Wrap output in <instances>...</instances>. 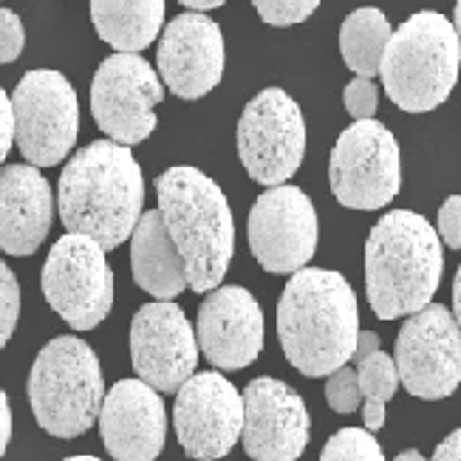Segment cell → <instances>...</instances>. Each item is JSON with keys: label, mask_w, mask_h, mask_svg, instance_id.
<instances>
[{"label": "cell", "mask_w": 461, "mask_h": 461, "mask_svg": "<svg viewBox=\"0 0 461 461\" xmlns=\"http://www.w3.org/2000/svg\"><path fill=\"white\" fill-rule=\"evenodd\" d=\"M145 176L128 150L113 139H99L77 150L57 185L63 227L94 238L105 252L128 240L142 218Z\"/></svg>", "instance_id": "6da1fadb"}, {"label": "cell", "mask_w": 461, "mask_h": 461, "mask_svg": "<svg viewBox=\"0 0 461 461\" xmlns=\"http://www.w3.org/2000/svg\"><path fill=\"white\" fill-rule=\"evenodd\" d=\"M359 337L357 294L331 269H300L277 300V339L303 376H329L351 363Z\"/></svg>", "instance_id": "7a4b0ae2"}, {"label": "cell", "mask_w": 461, "mask_h": 461, "mask_svg": "<svg viewBox=\"0 0 461 461\" xmlns=\"http://www.w3.org/2000/svg\"><path fill=\"white\" fill-rule=\"evenodd\" d=\"M442 238L428 218L393 210L371 227L366 240V292L379 320L425 309L442 280Z\"/></svg>", "instance_id": "3957f363"}, {"label": "cell", "mask_w": 461, "mask_h": 461, "mask_svg": "<svg viewBox=\"0 0 461 461\" xmlns=\"http://www.w3.org/2000/svg\"><path fill=\"white\" fill-rule=\"evenodd\" d=\"M156 195L190 289H218L235 252V221L224 190L207 173L178 165L156 178Z\"/></svg>", "instance_id": "277c9868"}, {"label": "cell", "mask_w": 461, "mask_h": 461, "mask_svg": "<svg viewBox=\"0 0 461 461\" xmlns=\"http://www.w3.org/2000/svg\"><path fill=\"white\" fill-rule=\"evenodd\" d=\"M458 68L461 46L456 26L438 12H416L391 34L379 77L396 108L425 113L453 94Z\"/></svg>", "instance_id": "5b68a950"}, {"label": "cell", "mask_w": 461, "mask_h": 461, "mask_svg": "<svg viewBox=\"0 0 461 461\" xmlns=\"http://www.w3.org/2000/svg\"><path fill=\"white\" fill-rule=\"evenodd\" d=\"M29 405L49 436L77 438L99 422L105 379L94 348L74 334L54 337L29 371Z\"/></svg>", "instance_id": "8992f818"}, {"label": "cell", "mask_w": 461, "mask_h": 461, "mask_svg": "<svg viewBox=\"0 0 461 461\" xmlns=\"http://www.w3.org/2000/svg\"><path fill=\"white\" fill-rule=\"evenodd\" d=\"M329 182L337 202L348 210L391 204L402 185V158L393 133L376 119H357L331 150Z\"/></svg>", "instance_id": "52a82bcc"}, {"label": "cell", "mask_w": 461, "mask_h": 461, "mask_svg": "<svg viewBox=\"0 0 461 461\" xmlns=\"http://www.w3.org/2000/svg\"><path fill=\"white\" fill-rule=\"evenodd\" d=\"M43 294L74 331H91L111 314L113 272L105 249L88 235L68 232L51 247L43 264Z\"/></svg>", "instance_id": "ba28073f"}, {"label": "cell", "mask_w": 461, "mask_h": 461, "mask_svg": "<svg viewBox=\"0 0 461 461\" xmlns=\"http://www.w3.org/2000/svg\"><path fill=\"white\" fill-rule=\"evenodd\" d=\"M306 153V122L300 105L280 91L255 94L238 119V158L252 182L286 185Z\"/></svg>", "instance_id": "9c48e42d"}, {"label": "cell", "mask_w": 461, "mask_h": 461, "mask_svg": "<svg viewBox=\"0 0 461 461\" xmlns=\"http://www.w3.org/2000/svg\"><path fill=\"white\" fill-rule=\"evenodd\" d=\"M14 142L34 167H54L74 150L79 103L59 71H29L12 94Z\"/></svg>", "instance_id": "30bf717a"}, {"label": "cell", "mask_w": 461, "mask_h": 461, "mask_svg": "<svg viewBox=\"0 0 461 461\" xmlns=\"http://www.w3.org/2000/svg\"><path fill=\"white\" fill-rule=\"evenodd\" d=\"M393 363L399 383L416 399H447L461 385V326L450 309L428 303L399 329Z\"/></svg>", "instance_id": "8fae6325"}, {"label": "cell", "mask_w": 461, "mask_h": 461, "mask_svg": "<svg viewBox=\"0 0 461 461\" xmlns=\"http://www.w3.org/2000/svg\"><path fill=\"white\" fill-rule=\"evenodd\" d=\"M162 99V79L139 54H111L91 79L94 122L108 139L128 148L156 131V105Z\"/></svg>", "instance_id": "7c38bea8"}, {"label": "cell", "mask_w": 461, "mask_h": 461, "mask_svg": "<svg viewBox=\"0 0 461 461\" xmlns=\"http://www.w3.org/2000/svg\"><path fill=\"white\" fill-rule=\"evenodd\" d=\"M173 425L182 450L195 461L230 456L244 430V393L218 371L193 374L178 388Z\"/></svg>", "instance_id": "4fadbf2b"}, {"label": "cell", "mask_w": 461, "mask_h": 461, "mask_svg": "<svg viewBox=\"0 0 461 461\" xmlns=\"http://www.w3.org/2000/svg\"><path fill=\"white\" fill-rule=\"evenodd\" d=\"M249 249L272 275L306 269L317 252V212L312 198L292 185L269 187L249 212Z\"/></svg>", "instance_id": "5bb4252c"}, {"label": "cell", "mask_w": 461, "mask_h": 461, "mask_svg": "<svg viewBox=\"0 0 461 461\" xmlns=\"http://www.w3.org/2000/svg\"><path fill=\"white\" fill-rule=\"evenodd\" d=\"M198 337L173 300L145 303L131 323V363L158 393H178L198 366Z\"/></svg>", "instance_id": "9a60e30c"}, {"label": "cell", "mask_w": 461, "mask_h": 461, "mask_svg": "<svg viewBox=\"0 0 461 461\" xmlns=\"http://www.w3.org/2000/svg\"><path fill=\"white\" fill-rule=\"evenodd\" d=\"M312 438L309 408L294 388L258 376L244 388L240 442L252 461H297Z\"/></svg>", "instance_id": "2e32d148"}, {"label": "cell", "mask_w": 461, "mask_h": 461, "mask_svg": "<svg viewBox=\"0 0 461 461\" xmlns=\"http://www.w3.org/2000/svg\"><path fill=\"white\" fill-rule=\"evenodd\" d=\"M224 34L212 17L185 12L162 32L156 51L158 77L178 99H202L224 77Z\"/></svg>", "instance_id": "e0dca14e"}, {"label": "cell", "mask_w": 461, "mask_h": 461, "mask_svg": "<svg viewBox=\"0 0 461 461\" xmlns=\"http://www.w3.org/2000/svg\"><path fill=\"white\" fill-rule=\"evenodd\" d=\"M195 337L218 371H240L264 351V312L244 286H218L198 309Z\"/></svg>", "instance_id": "ac0fdd59"}, {"label": "cell", "mask_w": 461, "mask_h": 461, "mask_svg": "<svg viewBox=\"0 0 461 461\" xmlns=\"http://www.w3.org/2000/svg\"><path fill=\"white\" fill-rule=\"evenodd\" d=\"M99 436L116 461H156L165 450V402L145 379H119L99 411Z\"/></svg>", "instance_id": "d6986e66"}, {"label": "cell", "mask_w": 461, "mask_h": 461, "mask_svg": "<svg viewBox=\"0 0 461 461\" xmlns=\"http://www.w3.org/2000/svg\"><path fill=\"white\" fill-rule=\"evenodd\" d=\"M54 221V195L34 165L0 170V249L26 258L40 249Z\"/></svg>", "instance_id": "ffe728a7"}, {"label": "cell", "mask_w": 461, "mask_h": 461, "mask_svg": "<svg viewBox=\"0 0 461 461\" xmlns=\"http://www.w3.org/2000/svg\"><path fill=\"white\" fill-rule=\"evenodd\" d=\"M131 269L136 286L156 300H176L185 289H190L185 260L178 255L158 210L142 212L131 235Z\"/></svg>", "instance_id": "44dd1931"}, {"label": "cell", "mask_w": 461, "mask_h": 461, "mask_svg": "<svg viewBox=\"0 0 461 461\" xmlns=\"http://www.w3.org/2000/svg\"><path fill=\"white\" fill-rule=\"evenodd\" d=\"M91 23L116 51L148 49L165 26V0H91Z\"/></svg>", "instance_id": "7402d4cb"}, {"label": "cell", "mask_w": 461, "mask_h": 461, "mask_svg": "<svg viewBox=\"0 0 461 461\" xmlns=\"http://www.w3.org/2000/svg\"><path fill=\"white\" fill-rule=\"evenodd\" d=\"M391 23L388 17L374 9H357L343 20V29H339V51H343L346 66L357 77H374L379 74L383 66V54L388 49L391 40Z\"/></svg>", "instance_id": "603a6c76"}, {"label": "cell", "mask_w": 461, "mask_h": 461, "mask_svg": "<svg viewBox=\"0 0 461 461\" xmlns=\"http://www.w3.org/2000/svg\"><path fill=\"white\" fill-rule=\"evenodd\" d=\"M359 391H363V422L366 430H379L385 425V405L399 388V371L393 357L376 351L357 366Z\"/></svg>", "instance_id": "cb8c5ba5"}, {"label": "cell", "mask_w": 461, "mask_h": 461, "mask_svg": "<svg viewBox=\"0 0 461 461\" xmlns=\"http://www.w3.org/2000/svg\"><path fill=\"white\" fill-rule=\"evenodd\" d=\"M320 461H385V453L371 430L343 428L326 442Z\"/></svg>", "instance_id": "d4e9b609"}, {"label": "cell", "mask_w": 461, "mask_h": 461, "mask_svg": "<svg viewBox=\"0 0 461 461\" xmlns=\"http://www.w3.org/2000/svg\"><path fill=\"white\" fill-rule=\"evenodd\" d=\"M326 402L337 413H354L363 405V391H359V376L357 368L343 366L326 379Z\"/></svg>", "instance_id": "484cf974"}, {"label": "cell", "mask_w": 461, "mask_h": 461, "mask_svg": "<svg viewBox=\"0 0 461 461\" xmlns=\"http://www.w3.org/2000/svg\"><path fill=\"white\" fill-rule=\"evenodd\" d=\"M252 6L269 26H297L317 12L320 0H252Z\"/></svg>", "instance_id": "4316f807"}, {"label": "cell", "mask_w": 461, "mask_h": 461, "mask_svg": "<svg viewBox=\"0 0 461 461\" xmlns=\"http://www.w3.org/2000/svg\"><path fill=\"white\" fill-rule=\"evenodd\" d=\"M20 317V284L9 264L0 260V348H6Z\"/></svg>", "instance_id": "83f0119b"}, {"label": "cell", "mask_w": 461, "mask_h": 461, "mask_svg": "<svg viewBox=\"0 0 461 461\" xmlns=\"http://www.w3.org/2000/svg\"><path fill=\"white\" fill-rule=\"evenodd\" d=\"M343 99H346V111L354 119H374V113L379 108V88L368 77H357L346 86Z\"/></svg>", "instance_id": "f1b7e54d"}, {"label": "cell", "mask_w": 461, "mask_h": 461, "mask_svg": "<svg viewBox=\"0 0 461 461\" xmlns=\"http://www.w3.org/2000/svg\"><path fill=\"white\" fill-rule=\"evenodd\" d=\"M26 46V29L12 9H0V66L14 63Z\"/></svg>", "instance_id": "f546056e"}, {"label": "cell", "mask_w": 461, "mask_h": 461, "mask_svg": "<svg viewBox=\"0 0 461 461\" xmlns=\"http://www.w3.org/2000/svg\"><path fill=\"white\" fill-rule=\"evenodd\" d=\"M438 238L450 249H461V195H450L438 210Z\"/></svg>", "instance_id": "4dcf8cb0"}, {"label": "cell", "mask_w": 461, "mask_h": 461, "mask_svg": "<svg viewBox=\"0 0 461 461\" xmlns=\"http://www.w3.org/2000/svg\"><path fill=\"white\" fill-rule=\"evenodd\" d=\"M12 145H14V108H12V96L0 88V165L6 162Z\"/></svg>", "instance_id": "1f68e13d"}, {"label": "cell", "mask_w": 461, "mask_h": 461, "mask_svg": "<svg viewBox=\"0 0 461 461\" xmlns=\"http://www.w3.org/2000/svg\"><path fill=\"white\" fill-rule=\"evenodd\" d=\"M9 442H12V408H9V396L0 388V458H4Z\"/></svg>", "instance_id": "d6a6232c"}, {"label": "cell", "mask_w": 461, "mask_h": 461, "mask_svg": "<svg viewBox=\"0 0 461 461\" xmlns=\"http://www.w3.org/2000/svg\"><path fill=\"white\" fill-rule=\"evenodd\" d=\"M430 461H461V428L453 430L445 442L436 447Z\"/></svg>", "instance_id": "836d02e7"}, {"label": "cell", "mask_w": 461, "mask_h": 461, "mask_svg": "<svg viewBox=\"0 0 461 461\" xmlns=\"http://www.w3.org/2000/svg\"><path fill=\"white\" fill-rule=\"evenodd\" d=\"M379 351V337L374 334V331H359V337H357V348H354V357H351V363H354V368L363 363V359H368L371 354H376Z\"/></svg>", "instance_id": "e575fe53"}, {"label": "cell", "mask_w": 461, "mask_h": 461, "mask_svg": "<svg viewBox=\"0 0 461 461\" xmlns=\"http://www.w3.org/2000/svg\"><path fill=\"white\" fill-rule=\"evenodd\" d=\"M182 6H187L190 12H210V9H218L224 6L227 0H178Z\"/></svg>", "instance_id": "d590c367"}, {"label": "cell", "mask_w": 461, "mask_h": 461, "mask_svg": "<svg viewBox=\"0 0 461 461\" xmlns=\"http://www.w3.org/2000/svg\"><path fill=\"white\" fill-rule=\"evenodd\" d=\"M453 314H456L458 326H461V267H458L456 280H453Z\"/></svg>", "instance_id": "8d00e7d4"}, {"label": "cell", "mask_w": 461, "mask_h": 461, "mask_svg": "<svg viewBox=\"0 0 461 461\" xmlns=\"http://www.w3.org/2000/svg\"><path fill=\"white\" fill-rule=\"evenodd\" d=\"M393 461H428V458L419 453V450H405V453H399Z\"/></svg>", "instance_id": "74e56055"}, {"label": "cell", "mask_w": 461, "mask_h": 461, "mask_svg": "<svg viewBox=\"0 0 461 461\" xmlns=\"http://www.w3.org/2000/svg\"><path fill=\"white\" fill-rule=\"evenodd\" d=\"M453 26L458 34V46H461V0H456V14H453Z\"/></svg>", "instance_id": "f35d334b"}, {"label": "cell", "mask_w": 461, "mask_h": 461, "mask_svg": "<svg viewBox=\"0 0 461 461\" xmlns=\"http://www.w3.org/2000/svg\"><path fill=\"white\" fill-rule=\"evenodd\" d=\"M66 461H99V458H94V456H71Z\"/></svg>", "instance_id": "ab89813d"}]
</instances>
